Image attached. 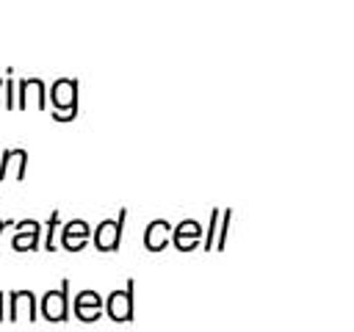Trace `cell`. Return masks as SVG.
Listing matches in <instances>:
<instances>
[{"label":"cell","mask_w":354,"mask_h":332,"mask_svg":"<svg viewBox=\"0 0 354 332\" xmlns=\"http://www.w3.org/2000/svg\"><path fill=\"white\" fill-rule=\"evenodd\" d=\"M50 116L55 122H75L77 119V80L58 77L50 86Z\"/></svg>","instance_id":"obj_1"},{"label":"cell","mask_w":354,"mask_h":332,"mask_svg":"<svg viewBox=\"0 0 354 332\" xmlns=\"http://www.w3.org/2000/svg\"><path fill=\"white\" fill-rule=\"evenodd\" d=\"M133 296H136V279L130 277L124 288L111 290V296L102 302V313H105L111 321H116V324L133 321V315H136V310H133Z\"/></svg>","instance_id":"obj_2"},{"label":"cell","mask_w":354,"mask_h":332,"mask_svg":"<svg viewBox=\"0 0 354 332\" xmlns=\"http://www.w3.org/2000/svg\"><path fill=\"white\" fill-rule=\"evenodd\" d=\"M39 315L53 324H61L69 318V279H61V288H53L41 296Z\"/></svg>","instance_id":"obj_3"},{"label":"cell","mask_w":354,"mask_h":332,"mask_svg":"<svg viewBox=\"0 0 354 332\" xmlns=\"http://www.w3.org/2000/svg\"><path fill=\"white\" fill-rule=\"evenodd\" d=\"M124 221H127V210L122 208L116 213V219H102L94 230V246L100 252H119L122 246V232H124Z\"/></svg>","instance_id":"obj_4"},{"label":"cell","mask_w":354,"mask_h":332,"mask_svg":"<svg viewBox=\"0 0 354 332\" xmlns=\"http://www.w3.org/2000/svg\"><path fill=\"white\" fill-rule=\"evenodd\" d=\"M22 310H25V318L30 324L39 318V304H36V293L33 290H11L8 293V313H6V318L8 321H19Z\"/></svg>","instance_id":"obj_5"},{"label":"cell","mask_w":354,"mask_h":332,"mask_svg":"<svg viewBox=\"0 0 354 332\" xmlns=\"http://www.w3.org/2000/svg\"><path fill=\"white\" fill-rule=\"evenodd\" d=\"M30 97H36V108L47 111V83L41 77H25L17 83V108H28Z\"/></svg>","instance_id":"obj_6"},{"label":"cell","mask_w":354,"mask_h":332,"mask_svg":"<svg viewBox=\"0 0 354 332\" xmlns=\"http://www.w3.org/2000/svg\"><path fill=\"white\" fill-rule=\"evenodd\" d=\"M171 243L177 252H191L202 243V224L194 219H183L177 227H171Z\"/></svg>","instance_id":"obj_7"},{"label":"cell","mask_w":354,"mask_h":332,"mask_svg":"<svg viewBox=\"0 0 354 332\" xmlns=\"http://www.w3.org/2000/svg\"><path fill=\"white\" fill-rule=\"evenodd\" d=\"M72 310L83 324H94L102 318V296L97 290H80L72 302Z\"/></svg>","instance_id":"obj_8"},{"label":"cell","mask_w":354,"mask_h":332,"mask_svg":"<svg viewBox=\"0 0 354 332\" xmlns=\"http://www.w3.org/2000/svg\"><path fill=\"white\" fill-rule=\"evenodd\" d=\"M25 169H28V152L22 147L6 149L3 160H0V183L3 180H25Z\"/></svg>","instance_id":"obj_9"},{"label":"cell","mask_w":354,"mask_h":332,"mask_svg":"<svg viewBox=\"0 0 354 332\" xmlns=\"http://www.w3.org/2000/svg\"><path fill=\"white\" fill-rule=\"evenodd\" d=\"M169 243H171V221H166V219L149 221L144 230V246L149 252H163Z\"/></svg>","instance_id":"obj_10"},{"label":"cell","mask_w":354,"mask_h":332,"mask_svg":"<svg viewBox=\"0 0 354 332\" xmlns=\"http://www.w3.org/2000/svg\"><path fill=\"white\" fill-rule=\"evenodd\" d=\"M11 246L17 252H36V249H41V235L39 232H17L11 238Z\"/></svg>","instance_id":"obj_11"},{"label":"cell","mask_w":354,"mask_h":332,"mask_svg":"<svg viewBox=\"0 0 354 332\" xmlns=\"http://www.w3.org/2000/svg\"><path fill=\"white\" fill-rule=\"evenodd\" d=\"M72 235L91 238V227H88V221H83V219H72V221L61 224V238H72Z\"/></svg>","instance_id":"obj_12"},{"label":"cell","mask_w":354,"mask_h":332,"mask_svg":"<svg viewBox=\"0 0 354 332\" xmlns=\"http://www.w3.org/2000/svg\"><path fill=\"white\" fill-rule=\"evenodd\" d=\"M230 221H232V208H224V213H221V219H218V230H216V243H213V249H224V243H227V235H230Z\"/></svg>","instance_id":"obj_13"},{"label":"cell","mask_w":354,"mask_h":332,"mask_svg":"<svg viewBox=\"0 0 354 332\" xmlns=\"http://www.w3.org/2000/svg\"><path fill=\"white\" fill-rule=\"evenodd\" d=\"M218 219H221V210L213 208V210H210V221H207V232H205V241H202V249H205V252H213L216 230H218Z\"/></svg>","instance_id":"obj_14"},{"label":"cell","mask_w":354,"mask_h":332,"mask_svg":"<svg viewBox=\"0 0 354 332\" xmlns=\"http://www.w3.org/2000/svg\"><path fill=\"white\" fill-rule=\"evenodd\" d=\"M58 227H61V213L53 210L50 219H47V241H44V249H47V252H55V249H58V243H55V232H58Z\"/></svg>","instance_id":"obj_15"},{"label":"cell","mask_w":354,"mask_h":332,"mask_svg":"<svg viewBox=\"0 0 354 332\" xmlns=\"http://www.w3.org/2000/svg\"><path fill=\"white\" fill-rule=\"evenodd\" d=\"M3 91H6V105H8V111H14V108H17V83H14L11 77H6Z\"/></svg>","instance_id":"obj_16"},{"label":"cell","mask_w":354,"mask_h":332,"mask_svg":"<svg viewBox=\"0 0 354 332\" xmlns=\"http://www.w3.org/2000/svg\"><path fill=\"white\" fill-rule=\"evenodd\" d=\"M86 243H88V238H80V235H72V238H61V249H66V252H80Z\"/></svg>","instance_id":"obj_17"},{"label":"cell","mask_w":354,"mask_h":332,"mask_svg":"<svg viewBox=\"0 0 354 332\" xmlns=\"http://www.w3.org/2000/svg\"><path fill=\"white\" fill-rule=\"evenodd\" d=\"M14 227H17V232H39V235H41V224H39L36 219H22V221H17Z\"/></svg>","instance_id":"obj_18"},{"label":"cell","mask_w":354,"mask_h":332,"mask_svg":"<svg viewBox=\"0 0 354 332\" xmlns=\"http://www.w3.org/2000/svg\"><path fill=\"white\" fill-rule=\"evenodd\" d=\"M6 318V313H3V290H0V321Z\"/></svg>","instance_id":"obj_19"}]
</instances>
